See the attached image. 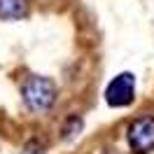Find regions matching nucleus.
<instances>
[{"label":"nucleus","mask_w":154,"mask_h":154,"mask_svg":"<svg viewBox=\"0 0 154 154\" xmlns=\"http://www.w3.org/2000/svg\"><path fill=\"white\" fill-rule=\"evenodd\" d=\"M21 96L30 112H47L56 103V84L49 77H30L21 89Z\"/></svg>","instance_id":"1"},{"label":"nucleus","mask_w":154,"mask_h":154,"mask_svg":"<svg viewBox=\"0 0 154 154\" xmlns=\"http://www.w3.org/2000/svg\"><path fill=\"white\" fill-rule=\"evenodd\" d=\"M105 103L110 107H128L135 100V77L133 72H119L105 87Z\"/></svg>","instance_id":"2"},{"label":"nucleus","mask_w":154,"mask_h":154,"mask_svg":"<svg viewBox=\"0 0 154 154\" xmlns=\"http://www.w3.org/2000/svg\"><path fill=\"white\" fill-rule=\"evenodd\" d=\"M126 140L131 152L147 154L154 149V117H138L126 128Z\"/></svg>","instance_id":"3"},{"label":"nucleus","mask_w":154,"mask_h":154,"mask_svg":"<svg viewBox=\"0 0 154 154\" xmlns=\"http://www.w3.org/2000/svg\"><path fill=\"white\" fill-rule=\"evenodd\" d=\"M28 12H30L28 0H0V19L19 21L26 19Z\"/></svg>","instance_id":"4"},{"label":"nucleus","mask_w":154,"mask_h":154,"mask_svg":"<svg viewBox=\"0 0 154 154\" xmlns=\"http://www.w3.org/2000/svg\"><path fill=\"white\" fill-rule=\"evenodd\" d=\"M79 131H82V117H70L66 124H63V131H61V138L63 140H75L77 135H79Z\"/></svg>","instance_id":"5"},{"label":"nucleus","mask_w":154,"mask_h":154,"mask_svg":"<svg viewBox=\"0 0 154 154\" xmlns=\"http://www.w3.org/2000/svg\"><path fill=\"white\" fill-rule=\"evenodd\" d=\"M23 154H45V147H42L38 140H33L30 145H26V152Z\"/></svg>","instance_id":"6"}]
</instances>
